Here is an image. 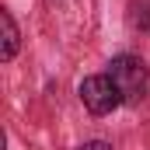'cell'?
<instances>
[{
  "label": "cell",
  "mask_w": 150,
  "mask_h": 150,
  "mask_svg": "<svg viewBox=\"0 0 150 150\" xmlns=\"http://www.w3.org/2000/svg\"><path fill=\"white\" fill-rule=\"evenodd\" d=\"M80 101L91 115H108L122 105V94L108 74H91L80 80Z\"/></svg>",
  "instance_id": "7a4b0ae2"
},
{
  "label": "cell",
  "mask_w": 150,
  "mask_h": 150,
  "mask_svg": "<svg viewBox=\"0 0 150 150\" xmlns=\"http://www.w3.org/2000/svg\"><path fill=\"white\" fill-rule=\"evenodd\" d=\"M0 32H4V45H0V59H14L18 56V25L11 18V11H0Z\"/></svg>",
  "instance_id": "3957f363"
},
{
  "label": "cell",
  "mask_w": 150,
  "mask_h": 150,
  "mask_svg": "<svg viewBox=\"0 0 150 150\" xmlns=\"http://www.w3.org/2000/svg\"><path fill=\"white\" fill-rule=\"evenodd\" d=\"M77 150H112L105 140H91V143H84V147H77Z\"/></svg>",
  "instance_id": "5b68a950"
},
{
  "label": "cell",
  "mask_w": 150,
  "mask_h": 150,
  "mask_svg": "<svg viewBox=\"0 0 150 150\" xmlns=\"http://www.w3.org/2000/svg\"><path fill=\"white\" fill-rule=\"evenodd\" d=\"M108 77L115 80L119 94H122V105H140L147 98V63L140 56H115L108 63Z\"/></svg>",
  "instance_id": "6da1fadb"
},
{
  "label": "cell",
  "mask_w": 150,
  "mask_h": 150,
  "mask_svg": "<svg viewBox=\"0 0 150 150\" xmlns=\"http://www.w3.org/2000/svg\"><path fill=\"white\" fill-rule=\"evenodd\" d=\"M133 25L150 32V0H133Z\"/></svg>",
  "instance_id": "277c9868"
}]
</instances>
